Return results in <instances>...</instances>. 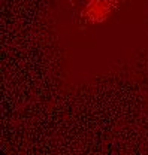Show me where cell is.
Returning <instances> with one entry per match:
<instances>
[{"instance_id": "6da1fadb", "label": "cell", "mask_w": 148, "mask_h": 155, "mask_svg": "<svg viewBox=\"0 0 148 155\" xmlns=\"http://www.w3.org/2000/svg\"><path fill=\"white\" fill-rule=\"evenodd\" d=\"M91 14H94V17L99 19H103L106 17V14L109 12V5L105 0H93V3L88 6Z\"/></svg>"}]
</instances>
